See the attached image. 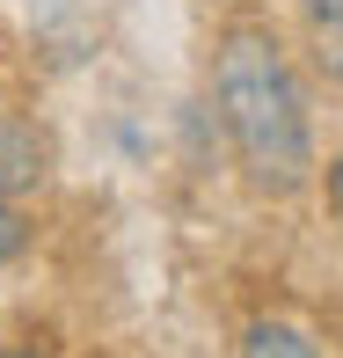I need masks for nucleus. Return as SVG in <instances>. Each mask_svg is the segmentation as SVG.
Here are the masks:
<instances>
[{
    "mask_svg": "<svg viewBox=\"0 0 343 358\" xmlns=\"http://www.w3.org/2000/svg\"><path fill=\"white\" fill-rule=\"evenodd\" d=\"M212 103H219V124L234 139L241 169L263 198H292L314 176V124H307V95L300 73H292L285 44L256 22H234L219 37V59H212Z\"/></svg>",
    "mask_w": 343,
    "mask_h": 358,
    "instance_id": "obj_1",
    "label": "nucleus"
},
{
    "mask_svg": "<svg viewBox=\"0 0 343 358\" xmlns=\"http://www.w3.org/2000/svg\"><path fill=\"white\" fill-rule=\"evenodd\" d=\"M241 358H321V351L307 344L292 322H256V329L241 336Z\"/></svg>",
    "mask_w": 343,
    "mask_h": 358,
    "instance_id": "obj_3",
    "label": "nucleus"
},
{
    "mask_svg": "<svg viewBox=\"0 0 343 358\" xmlns=\"http://www.w3.org/2000/svg\"><path fill=\"white\" fill-rule=\"evenodd\" d=\"M44 183V139L29 124H0V198Z\"/></svg>",
    "mask_w": 343,
    "mask_h": 358,
    "instance_id": "obj_2",
    "label": "nucleus"
},
{
    "mask_svg": "<svg viewBox=\"0 0 343 358\" xmlns=\"http://www.w3.org/2000/svg\"><path fill=\"white\" fill-rule=\"evenodd\" d=\"M22 241H29V227H22V213H15V205L0 198V264H8V256H22Z\"/></svg>",
    "mask_w": 343,
    "mask_h": 358,
    "instance_id": "obj_5",
    "label": "nucleus"
},
{
    "mask_svg": "<svg viewBox=\"0 0 343 358\" xmlns=\"http://www.w3.org/2000/svg\"><path fill=\"white\" fill-rule=\"evenodd\" d=\"M314 44H321V73H329V80H343V22H314Z\"/></svg>",
    "mask_w": 343,
    "mask_h": 358,
    "instance_id": "obj_4",
    "label": "nucleus"
},
{
    "mask_svg": "<svg viewBox=\"0 0 343 358\" xmlns=\"http://www.w3.org/2000/svg\"><path fill=\"white\" fill-rule=\"evenodd\" d=\"M0 358H44V351H29V344H8V351H0Z\"/></svg>",
    "mask_w": 343,
    "mask_h": 358,
    "instance_id": "obj_8",
    "label": "nucleus"
},
{
    "mask_svg": "<svg viewBox=\"0 0 343 358\" xmlns=\"http://www.w3.org/2000/svg\"><path fill=\"white\" fill-rule=\"evenodd\" d=\"M329 213H336V227H343V161H329Z\"/></svg>",
    "mask_w": 343,
    "mask_h": 358,
    "instance_id": "obj_6",
    "label": "nucleus"
},
{
    "mask_svg": "<svg viewBox=\"0 0 343 358\" xmlns=\"http://www.w3.org/2000/svg\"><path fill=\"white\" fill-rule=\"evenodd\" d=\"M307 15L314 22H343V0H307Z\"/></svg>",
    "mask_w": 343,
    "mask_h": 358,
    "instance_id": "obj_7",
    "label": "nucleus"
}]
</instances>
